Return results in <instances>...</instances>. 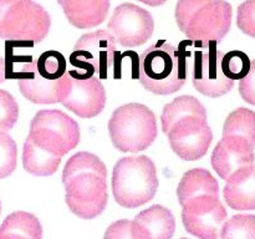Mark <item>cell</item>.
<instances>
[{
    "label": "cell",
    "mask_w": 255,
    "mask_h": 239,
    "mask_svg": "<svg viewBox=\"0 0 255 239\" xmlns=\"http://www.w3.org/2000/svg\"><path fill=\"white\" fill-rule=\"evenodd\" d=\"M5 80V60L0 56V84Z\"/></svg>",
    "instance_id": "32"
},
{
    "label": "cell",
    "mask_w": 255,
    "mask_h": 239,
    "mask_svg": "<svg viewBox=\"0 0 255 239\" xmlns=\"http://www.w3.org/2000/svg\"><path fill=\"white\" fill-rule=\"evenodd\" d=\"M186 52L161 40L144 50L139 57L138 77L142 86L156 95H171L186 84Z\"/></svg>",
    "instance_id": "3"
},
{
    "label": "cell",
    "mask_w": 255,
    "mask_h": 239,
    "mask_svg": "<svg viewBox=\"0 0 255 239\" xmlns=\"http://www.w3.org/2000/svg\"><path fill=\"white\" fill-rule=\"evenodd\" d=\"M221 239H255V216L236 214L226 223L221 231Z\"/></svg>",
    "instance_id": "24"
},
{
    "label": "cell",
    "mask_w": 255,
    "mask_h": 239,
    "mask_svg": "<svg viewBox=\"0 0 255 239\" xmlns=\"http://www.w3.org/2000/svg\"><path fill=\"white\" fill-rule=\"evenodd\" d=\"M116 40L107 30H96L82 35L70 55V62L80 74L107 79L116 60Z\"/></svg>",
    "instance_id": "9"
},
{
    "label": "cell",
    "mask_w": 255,
    "mask_h": 239,
    "mask_svg": "<svg viewBox=\"0 0 255 239\" xmlns=\"http://www.w3.org/2000/svg\"><path fill=\"white\" fill-rule=\"evenodd\" d=\"M179 30L197 46L217 45L231 30L233 9L226 0H178Z\"/></svg>",
    "instance_id": "2"
},
{
    "label": "cell",
    "mask_w": 255,
    "mask_h": 239,
    "mask_svg": "<svg viewBox=\"0 0 255 239\" xmlns=\"http://www.w3.org/2000/svg\"><path fill=\"white\" fill-rule=\"evenodd\" d=\"M109 133L112 144L121 152L143 151L158 134L156 116L146 105L136 102L122 105L110 119Z\"/></svg>",
    "instance_id": "6"
},
{
    "label": "cell",
    "mask_w": 255,
    "mask_h": 239,
    "mask_svg": "<svg viewBox=\"0 0 255 239\" xmlns=\"http://www.w3.org/2000/svg\"><path fill=\"white\" fill-rule=\"evenodd\" d=\"M0 213H1V203H0Z\"/></svg>",
    "instance_id": "34"
},
{
    "label": "cell",
    "mask_w": 255,
    "mask_h": 239,
    "mask_svg": "<svg viewBox=\"0 0 255 239\" xmlns=\"http://www.w3.org/2000/svg\"><path fill=\"white\" fill-rule=\"evenodd\" d=\"M19 117V106L7 91L0 90V132H6L14 127Z\"/></svg>",
    "instance_id": "28"
},
{
    "label": "cell",
    "mask_w": 255,
    "mask_h": 239,
    "mask_svg": "<svg viewBox=\"0 0 255 239\" xmlns=\"http://www.w3.org/2000/svg\"><path fill=\"white\" fill-rule=\"evenodd\" d=\"M69 22L77 29H92L106 20L110 0H57Z\"/></svg>",
    "instance_id": "16"
},
{
    "label": "cell",
    "mask_w": 255,
    "mask_h": 239,
    "mask_svg": "<svg viewBox=\"0 0 255 239\" xmlns=\"http://www.w3.org/2000/svg\"><path fill=\"white\" fill-rule=\"evenodd\" d=\"M0 239H24V238H20V237L14 236V234L0 233Z\"/></svg>",
    "instance_id": "33"
},
{
    "label": "cell",
    "mask_w": 255,
    "mask_h": 239,
    "mask_svg": "<svg viewBox=\"0 0 255 239\" xmlns=\"http://www.w3.org/2000/svg\"><path fill=\"white\" fill-rule=\"evenodd\" d=\"M16 161V143L6 132H0V178H5L15 171Z\"/></svg>",
    "instance_id": "25"
},
{
    "label": "cell",
    "mask_w": 255,
    "mask_h": 239,
    "mask_svg": "<svg viewBox=\"0 0 255 239\" xmlns=\"http://www.w3.org/2000/svg\"><path fill=\"white\" fill-rule=\"evenodd\" d=\"M104 239H148V237L134 221L121 219L106 229Z\"/></svg>",
    "instance_id": "26"
},
{
    "label": "cell",
    "mask_w": 255,
    "mask_h": 239,
    "mask_svg": "<svg viewBox=\"0 0 255 239\" xmlns=\"http://www.w3.org/2000/svg\"><path fill=\"white\" fill-rule=\"evenodd\" d=\"M255 146L241 136H223L212 153L211 163L214 171L224 181L244 167L253 166Z\"/></svg>",
    "instance_id": "15"
},
{
    "label": "cell",
    "mask_w": 255,
    "mask_h": 239,
    "mask_svg": "<svg viewBox=\"0 0 255 239\" xmlns=\"http://www.w3.org/2000/svg\"><path fill=\"white\" fill-rule=\"evenodd\" d=\"M134 222L143 229L148 239H171L176 232V219L168 208L159 204L138 213Z\"/></svg>",
    "instance_id": "19"
},
{
    "label": "cell",
    "mask_w": 255,
    "mask_h": 239,
    "mask_svg": "<svg viewBox=\"0 0 255 239\" xmlns=\"http://www.w3.org/2000/svg\"><path fill=\"white\" fill-rule=\"evenodd\" d=\"M181 239H187V238H181Z\"/></svg>",
    "instance_id": "35"
},
{
    "label": "cell",
    "mask_w": 255,
    "mask_h": 239,
    "mask_svg": "<svg viewBox=\"0 0 255 239\" xmlns=\"http://www.w3.org/2000/svg\"><path fill=\"white\" fill-rule=\"evenodd\" d=\"M138 1L143 2V4L149 5V6H159V5L164 4L167 0H138Z\"/></svg>",
    "instance_id": "31"
},
{
    "label": "cell",
    "mask_w": 255,
    "mask_h": 239,
    "mask_svg": "<svg viewBox=\"0 0 255 239\" xmlns=\"http://www.w3.org/2000/svg\"><path fill=\"white\" fill-rule=\"evenodd\" d=\"M251 60L242 51H231L223 56L224 74L231 80H242L249 71Z\"/></svg>",
    "instance_id": "27"
},
{
    "label": "cell",
    "mask_w": 255,
    "mask_h": 239,
    "mask_svg": "<svg viewBox=\"0 0 255 239\" xmlns=\"http://www.w3.org/2000/svg\"><path fill=\"white\" fill-rule=\"evenodd\" d=\"M226 221L227 209L219 197H198L184 204L182 211L186 231L199 239H219Z\"/></svg>",
    "instance_id": "12"
},
{
    "label": "cell",
    "mask_w": 255,
    "mask_h": 239,
    "mask_svg": "<svg viewBox=\"0 0 255 239\" xmlns=\"http://www.w3.org/2000/svg\"><path fill=\"white\" fill-rule=\"evenodd\" d=\"M65 202L81 219H94L106 209L107 169L96 154L77 152L67 159L62 172Z\"/></svg>",
    "instance_id": "1"
},
{
    "label": "cell",
    "mask_w": 255,
    "mask_h": 239,
    "mask_svg": "<svg viewBox=\"0 0 255 239\" xmlns=\"http://www.w3.org/2000/svg\"><path fill=\"white\" fill-rule=\"evenodd\" d=\"M237 25L244 34L255 37V0H246L239 5Z\"/></svg>",
    "instance_id": "29"
},
{
    "label": "cell",
    "mask_w": 255,
    "mask_h": 239,
    "mask_svg": "<svg viewBox=\"0 0 255 239\" xmlns=\"http://www.w3.org/2000/svg\"><path fill=\"white\" fill-rule=\"evenodd\" d=\"M219 197V184L213 174L204 168L187 171L177 187V197L182 207L198 197Z\"/></svg>",
    "instance_id": "18"
},
{
    "label": "cell",
    "mask_w": 255,
    "mask_h": 239,
    "mask_svg": "<svg viewBox=\"0 0 255 239\" xmlns=\"http://www.w3.org/2000/svg\"><path fill=\"white\" fill-rule=\"evenodd\" d=\"M61 158L59 154L35 143L29 136L26 137L22 148V166L26 172L39 177L51 176L59 169Z\"/></svg>",
    "instance_id": "20"
},
{
    "label": "cell",
    "mask_w": 255,
    "mask_h": 239,
    "mask_svg": "<svg viewBox=\"0 0 255 239\" xmlns=\"http://www.w3.org/2000/svg\"><path fill=\"white\" fill-rule=\"evenodd\" d=\"M239 94L244 101L255 106V59L251 61L248 74L239 82Z\"/></svg>",
    "instance_id": "30"
},
{
    "label": "cell",
    "mask_w": 255,
    "mask_h": 239,
    "mask_svg": "<svg viewBox=\"0 0 255 239\" xmlns=\"http://www.w3.org/2000/svg\"><path fill=\"white\" fill-rule=\"evenodd\" d=\"M50 26L49 12L34 0H0V39L36 44Z\"/></svg>",
    "instance_id": "7"
},
{
    "label": "cell",
    "mask_w": 255,
    "mask_h": 239,
    "mask_svg": "<svg viewBox=\"0 0 255 239\" xmlns=\"http://www.w3.org/2000/svg\"><path fill=\"white\" fill-rule=\"evenodd\" d=\"M158 189V176L153 161L147 156L122 157L112 172V192L125 208H137L152 201Z\"/></svg>",
    "instance_id": "4"
},
{
    "label": "cell",
    "mask_w": 255,
    "mask_h": 239,
    "mask_svg": "<svg viewBox=\"0 0 255 239\" xmlns=\"http://www.w3.org/2000/svg\"><path fill=\"white\" fill-rule=\"evenodd\" d=\"M227 204L236 211L255 209V166L244 167L232 174L223 189Z\"/></svg>",
    "instance_id": "17"
},
{
    "label": "cell",
    "mask_w": 255,
    "mask_h": 239,
    "mask_svg": "<svg viewBox=\"0 0 255 239\" xmlns=\"http://www.w3.org/2000/svg\"><path fill=\"white\" fill-rule=\"evenodd\" d=\"M27 136L42 148L64 157L79 144L80 127L62 111L41 110L32 119Z\"/></svg>",
    "instance_id": "8"
},
{
    "label": "cell",
    "mask_w": 255,
    "mask_h": 239,
    "mask_svg": "<svg viewBox=\"0 0 255 239\" xmlns=\"http://www.w3.org/2000/svg\"><path fill=\"white\" fill-rule=\"evenodd\" d=\"M223 56V52L217 50V45L197 49L192 81L197 91L204 96L221 97L233 89L234 81L224 74Z\"/></svg>",
    "instance_id": "11"
},
{
    "label": "cell",
    "mask_w": 255,
    "mask_h": 239,
    "mask_svg": "<svg viewBox=\"0 0 255 239\" xmlns=\"http://www.w3.org/2000/svg\"><path fill=\"white\" fill-rule=\"evenodd\" d=\"M60 104L79 117L92 119L105 109L106 91L96 76H87L79 71H67Z\"/></svg>",
    "instance_id": "10"
},
{
    "label": "cell",
    "mask_w": 255,
    "mask_h": 239,
    "mask_svg": "<svg viewBox=\"0 0 255 239\" xmlns=\"http://www.w3.org/2000/svg\"><path fill=\"white\" fill-rule=\"evenodd\" d=\"M167 136L174 153L184 161L201 159L213 141V132L207 120L197 117L179 121Z\"/></svg>",
    "instance_id": "14"
},
{
    "label": "cell",
    "mask_w": 255,
    "mask_h": 239,
    "mask_svg": "<svg viewBox=\"0 0 255 239\" xmlns=\"http://www.w3.org/2000/svg\"><path fill=\"white\" fill-rule=\"evenodd\" d=\"M241 136L255 146V112L241 107L228 115L223 126V136Z\"/></svg>",
    "instance_id": "23"
},
{
    "label": "cell",
    "mask_w": 255,
    "mask_h": 239,
    "mask_svg": "<svg viewBox=\"0 0 255 239\" xmlns=\"http://www.w3.org/2000/svg\"><path fill=\"white\" fill-rule=\"evenodd\" d=\"M66 72V60L60 52H42L22 66L17 80L20 92L34 104L60 102Z\"/></svg>",
    "instance_id": "5"
},
{
    "label": "cell",
    "mask_w": 255,
    "mask_h": 239,
    "mask_svg": "<svg viewBox=\"0 0 255 239\" xmlns=\"http://www.w3.org/2000/svg\"><path fill=\"white\" fill-rule=\"evenodd\" d=\"M0 233L14 234L24 239H42V226L36 216L17 211L4 219L0 226Z\"/></svg>",
    "instance_id": "22"
},
{
    "label": "cell",
    "mask_w": 255,
    "mask_h": 239,
    "mask_svg": "<svg viewBox=\"0 0 255 239\" xmlns=\"http://www.w3.org/2000/svg\"><path fill=\"white\" fill-rule=\"evenodd\" d=\"M110 34L124 47L146 44L154 30L152 15L143 7L126 2L115 9L109 21Z\"/></svg>",
    "instance_id": "13"
},
{
    "label": "cell",
    "mask_w": 255,
    "mask_h": 239,
    "mask_svg": "<svg viewBox=\"0 0 255 239\" xmlns=\"http://www.w3.org/2000/svg\"><path fill=\"white\" fill-rule=\"evenodd\" d=\"M189 117L207 120V110L198 99L189 95H183L169 104L164 105L161 122L163 133L167 134L179 121Z\"/></svg>",
    "instance_id": "21"
}]
</instances>
